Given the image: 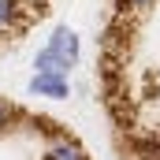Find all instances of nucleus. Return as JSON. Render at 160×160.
I'll use <instances>...</instances> for the list:
<instances>
[{"mask_svg":"<svg viewBox=\"0 0 160 160\" xmlns=\"http://www.w3.org/2000/svg\"><path fill=\"white\" fill-rule=\"evenodd\" d=\"M45 160H89V157H86V149H82V145H75V142H67V138H63V142H56V145H48V149H45Z\"/></svg>","mask_w":160,"mask_h":160,"instance_id":"20e7f679","label":"nucleus"},{"mask_svg":"<svg viewBox=\"0 0 160 160\" xmlns=\"http://www.w3.org/2000/svg\"><path fill=\"white\" fill-rule=\"evenodd\" d=\"M15 119H19V108H15L11 101H4V97H0V130H8Z\"/></svg>","mask_w":160,"mask_h":160,"instance_id":"423d86ee","label":"nucleus"},{"mask_svg":"<svg viewBox=\"0 0 160 160\" xmlns=\"http://www.w3.org/2000/svg\"><path fill=\"white\" fill-rule=\"evenodd\" d=\"M26 89L38 93V97H52V101L71 97V82H67V75H41V71H34V78H30Z\"/></svg>","mask_w":160,"mask_h":160,"instance_id":"f03ea898","label":"nucleus"},{"mask_svg":"<svg viewBox=\"0 0 160 160\" xmlns=\"http://www.w3.org/2000/svg\"><path fill=\"white\" fill-rule=\"evenodd\" d=\"M142 160H160V157H142Z\"/></svg>","mask_w":160,"mask_h":160,"instance_id":"6e6552de","label":"nucleus"},{"mask_svg":"<svg viewBox=\"0 0 160 160\" xmlns=\"http://www.w3.org/2000/svg\"><path fill=\"white\" fill-rule=\"evenodd\" d=\"M48 48H52L67 67H75V63H78V56H82L78 34H75L71 26H56V30H52V38H48Z\"/></svg>","mask_w":160,"mask_h":160,"instance_id":"f257e3e1","label":"nucleus"},{"mask_svg":"<svg viewBox=\"0 0 160 160\" xmlns=\"http://www.w3.org/2000/svg\"><path fill=\"white\" fill-rule=\"evenodd\" d=\"M34 71H41V75H67L71 67H67L52 48H41L38 56H34Z\"/></svg>","mask_w":160,"mask_h":160,"instance_id":"7ed1b4c3","label":"nucleus"},{"mask_svg":"<svg viewBox=\"0 0 160 160\" xmlns=\"http://www.w3.org/2000/svg\"><path fill=\"white\" fill-rule=\"evenodd\" d=\"M127 4H130V8H149L153 0H127Z\"/></svg>","mask_w":160,"mask_h":160,"instance_id":"0eeeda50","label":"nucleus"},{"mask_svg":"<svg viewBox=\"0 0 160 160\" xmlns=\"http://www.w3.org/2000/svg\"><path fill=\"white\" fill-rule=\"evenodd\" d=\"M15 19H19V0H0V34L11 30Z\"/></svg>","mask_w":160,"mask_h":160,"instance_id":"39448f33","label":"nucleus"}]
</instances>
